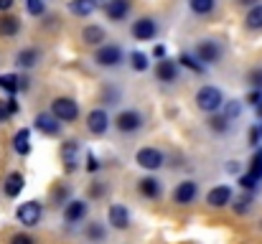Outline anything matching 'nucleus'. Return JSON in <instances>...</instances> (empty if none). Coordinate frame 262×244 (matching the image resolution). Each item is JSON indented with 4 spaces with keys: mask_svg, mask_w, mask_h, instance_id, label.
I'll use <instances>...</instances> for the list:
<instances>
[{
    "mask_svg": "<svg viewBox=\"0 0 262 244\" xmlns=\"http://www.w3.org/2000/svg\"><path fill=\"white\" fill-rule=\"evenodd\" d=\"M206 204L211 209H224L232 204V188L229 186H214L209 193H206Z\"/></svg>",
    "mask_w": 262,
    "mask_h": 244,
    "instance_id": "nucleus-15",
    "label": "nucleus"
},
{
    "mask_svg": "<svg viewBox=\"0 0 262 244\" xmlns=\"http://www.w3.org/2000/svg\"><path fill=\"white\" fill-rule=\"evenodd\" d=\"M138 191H140V196H145V198H158L163 188H161V181H158V178L145 175V178L138 181Z\"/></svg>",
    "mask_w": 262,
    "mask_h": 244,
    "instance_id": "nucleus-21",
    "label": "nucleus"
},
{
    "mask_svg": "<svg viewBox=\"0 0 262 244\" xmlns=\"http://www.w3.org/2000/svg\"><path fill=\"white\" fill-rule=\"evenodd\" d=\"M61 163H64V170L67 173H74L82 163V148L77 140H67L61 145Z\"/></svg>",
    "mask_w": 262,
    "mask_h": 244,
    "instance_id": "nucleus-8",
    "label": "nucleus"
},
{
    "mask_svg": "<svg viewBox=\"0 0 262 244\" xmlns=\"http://www.w3.org/2000/svg\"><path fill=\"white\" fill-rule=\"evenodd\" d=\"M143 125H145V117H143L138 109H122V112H117V117H115V127H117L122 135H133V132H138Z\"/></svg>",
    "mask_w": 262,
    "mask_h": 244,
    "instance_id": "nucleus-5",
    "label": "nucleus"
},
{
    "mask_svg": "<svg viewBox=\"0 0 262 244\" xmlns=\"http://www.w3.org/2000/svg\"><path fill=\"white\" fill-rule=\"evenodd\" d=\"M110 125H112V120H110L107 109H102V107L92 109L87 115V130L92 135H104V132L110 130Z\"/></svg>",
    "mask_w": 262,
    "mask_h": 244,
    "instance_id": "nucleus-10",
    "label": "nucleus"
},
{
    "mask_svg": "<svg viewBox=\"0 0 262 244\" xmlns=\"http://www.w3.org/2000/svg\"><path fill=\"white\" fill-rule=\"evenodd\" d=\"M82 41L87 46H102L107 41V31L102 26H97V23H89V26L82 28Z\"/></svg>",
    "mask_w": 262,
    "mask_h": 244,
    "instance_id": "nucleus-18",
    "label": "nucleus"
},
{
    "mask_svg": "<svg viewBox=\"0 0 262 244\" xmlns=\"http://www.w3.org/2000/svg\"><path fill=\"white\" fill-rule=\"evenodd\" d=\"M260 150H262V148H260Z\"/></svg>",
    "mask_w": 262,
    "mask_h": 244,
    "instance_id": "nucleus-51",
    "label": "nucleus"
},
{
    "mask_svg": "<svg viewBox=\"0 0 262 244\" xmlns=\"http://www.w3.org/2000/svg\"><path fill=\"white\" fill-rule=\"evenodd\" d=\"M51 115L59 120V122H77L79 117V104L72 99V97H56L51 102Z\"/></svg>",
    "mask_w": 262,
    "mask_h": 244,
    "instance_id": "nucleus-4",
    "label": "nucleus"
},
{
    "mask_svg": "<svg viewBox=\"0 0 262 244\" xmlns=\"http://www.w3.org/2000/svg\"><path fill=\"white\" fill-rule=\"evenodd\" d=\"M178 64H181V66H186V69H191L193 74H204V69H206V66H204V64L196 59V56H191V54H186V51L178 56Z\"/></svg>",
    "mask_w": 262,
    "mask_h": 244,
    "instance_id": "nucleus-28",
    "label": "nucleus"
},
{
    "mask_svg": "<svg viewBox=\"0 0 262 244\" xmlns=\"http://www.w3.org/2000/svg\"><path fill=\"white\" fill-rule=\"evenodd\" d=\"M245 26H247L250 31H262V3H257L255 8L247 10V15H245Z\"/></svg>",
    "mask_w": 262,
    "mask_h": 244,
    "instance_id": "nucleus-27",
    "label": "nucleus"
},
{
    "mask_svg": "<svg viewBox=\"0 0 262 244\" xmlns=\"http://www.w3.org/2000/svg\"><path fill=\"white\" fill-rule=\"evenodd\" d=\"M188 5L196 15H209L216 8V0H188Z\"/></svg>",
    "mask_w": 262,
    "mask_h": 244,
    "instance_id": "nucleus-32",
    "label": "nucleus"
},
{
    "mask_svg": "<svg viewBox=\"0 0 262 244\" xmlns=\"http://www.w3.org/2000/svg\"><path fill=\"white\" fill-rule=\"evenodd\" d=\"M222 54H224V49H222L219 41L204 38V41L196 43V54H193V56H196L204 66H211V64H219V61H222Z\"/></svg>",
    "mask_w": 262,
    "mask_h": 244,
    "instance_id": "nucleus-3",
    "label": "nucleus"
},
{
    "mask_svg": "<svg viewBox=\"0 0 262 244\" xmlns=\"http://www.w3.org/2000/svg\"><path fill=\"white\" fill-rule=\"evenodd\" d=\"M0 89L8 97H15L20 92V74H0Z\"/></svg>",
    "mask_w": 262,
    "mask_h": 244,
    "instance_id": "nucleus-24",
    "label": "nucleus"
},
{
    "mask_svg": "<svg viewBox=\"0 0 262 244\" xmlns=\"http://www.w3.org/2000/svg\"><path fill=\"white\" fill-rule=\"evenodd\" d=\"M239 5H250V8H255L257 5V0H237Z\"/></svg>",
    "mask_w": 262,
    "mask_h": 244,
    "instance_id": "nucleus-48",
    "label": "nucleus"
},
{
    "mask_svg": "<svg viewBox=\"0 0 262 244\" xmlns=\"http://www.w3.org/2000/svg\"><path fill=\"white\" fill-rule=\"evenodd\" d=\"M107 224H110L112 229H117V232L130 229V211H127L122 204H112V206L107 209Z\"/></svg>",
    "mask_w": 262,
    "mask_h": 244,
    "instance_id": "nucleus-12",
    "label": "nucleus"
},
{
    "mask_svg": "<svg viewBox=\"0 0 262 244\" xmlns=\"http://www.w3.org/2000/svg\"><path fill=\"white\" fill-rule=\"evenodd\" d=\"M247 173H252L257 181H262V150H257L255 156H252V161H250V170Z\"/></svg>",
    "mask_w": 262,
    "mask_h": 244,
    "instance_id": "nucleus-35",
    "label": "nucleus"
},
{
    "mask_svg": "<svg viewBox=\"0 0 262 244\" xmlns=\"http://www.w3.org/2000/svg\"><path fill=\"white\" fill-rule=\"evenodd\" d=\"M28 86H31V84H28V77H20V89H23V92H26V89H28Z\"/></svg>",
    "mask_w": 262,
    "mask_h": 244,
    "instance_id": "nucleus-49",
    "label": "nucleus"
},
{
    "mask_svg": "<svg viewBox=\"0 0 262 244\" xmlns=\"http://www.w3.org/2000/svg\"><path fill=\"white\" fill-rule=\"evenodd\" d=\"M130 8H133L130 0H107V3H104V15H107L112 23H122V20L130 15Z\"/></svg>",
    "mask_w": 262,
    "mask_h": 244,
    "instance_id": "nucleus-14",
    "label": "nucleus"
},
{
    "mask_svg": "<svg viewBox=\"0 0 262 244\" xmlns=\"http://www.w3.org/2000/svg\"><path fill=\"white\" fill-rule=\"evenodd\" d=\"M206 125H209V130H214V132H219V135L229 130V120H227L224 115H216V112H214V115H209Z\"/></svg>",
    "mask_w": 262,
    "mask_h": 244,
    "instance_id": "nucleus-29",
    "label": "nucleus"
},
{
    "mask_svg": "<svg viewBox=\"0 0 262 244\" xmlns=\"http://www.w3.org/2000/svg\"><path fill=\"white\" fill-rule=\"evenodd\" d=\"M87 211H89L87 201L74 198V201H69V204L64 206V221H69V224H79V221H84Z\"/></svg>",
    "mask_w": 262,
    "mask_h": 244,
    "instance_id": "nucleus-17",
    "label": "nucleus"
},
{
    "mask_svg": "<svg viewBox=\"0 0 262 244\" xmlns=\"http://www.w3.org/2000/svg\"><path fill=\"white\" fill-rule=\"evenodd\" d=\"M135 163H138L140 168H145V170H158V168H163L166 156H163L158 148H140V150L135 153Z\"/></svg>",
    "mask_w": 262,
    "mask_h": 244,
    "instance_id": "nucleus-7",
    "label": "nucleus"
},
{
    "mask_svg": "<svg viewBox=\"0 0 262 244\" xmlns=\"http://www.w3.org/2000/svg\"><path fill=\"white\" fill-rule=\"evenodd\" d=\"M38 61H41V51H38V49H33V46L20 49V51L15 54V64H18L20 69H33Z\"/></svg>",
    "mask_w": 262,
    "mask_h": 244,
    "instance_id": "nucleus-20",
    "label": "nucleus"
},
{
    "mask_svg": "<svg viewBox=\"0 0 262 244\" xmlns=\"http://www.w3.org/2000/svg\"><path fill=\"white\" fill-rule=\"evenodd\" d=\"M10 117H13V115H10V109H8V104H5V102L0 99V125H3V122H8Z\"/></svg>",
    "mask_w": 262,
    "mask_h": 244,
    "instance_id": "nucleus-42",
    "label": "nucleus"
},
{
    "mask_svg": "<svg viewBox=\"0 0 262 244\" xmlns=\"http://www.w3.org/2000/svg\"><path fill=\"white\" fill-rule=\"evenodd\" d=\"M94 61H97V66H102V69H117V66L125 61V54H122V49L115 46V43H102V46H97V51H94Z\"/></svg>",
    "mask_w": 262,
    "mask_h": 244,
    "instance_id": "nucleus-2",
    "label": "nucleus"
},
{
    "mask_svg": "<svg viewBox=\"0 0 262 244\" xmlns=\"http://www.w3.org/2000/svg\"><path fill=\"white\" fill-rule=\"evenodd\" d=\"M20 31V20L15 15H0V36H15Z\"/></svg>",
    "mask_w": 262,
    "mask_h": 244,
    "instance_id": "nucleus-26",
    "label": "nucleus"
},
{
    "mask_svg": "<svg viewBox=\"0 0 262 244\" xmlns=\"http://www.w3.org/2000/svg\"><path fill=\"white\" fill-rule=\"evenodd\" d=\"M227 170H229V173H239V163L229 161V163H227Z\"/></svg>",
    "mask_w": 262,
    "mask_h": 244,
    "instance_id": "nucleus-46",
    "label": "nucleus"
},
{
    "mask_svg": "<svg viewBox=\"0 0 262 244\" xmlns=\"http://www.w3.org/2000/svg\"><path fill=\"white\" fill-rule=\"evenodd\" d=\"M250 145H252V148L262 145V127L260 125H255V127L250 130Z\"/></svg>",
    "mask_w": 262,
    "mask_h": 244,
    "instance_id": "nucleus-38",
    "label": "nucleus"
},
{
    "mask_svg": "<svg viewBox=\"0 0 262 244\" xmlns=\"http://www.w3.org/2000/svg\"><path fill=\"white\" fill-rule=\"evenodd\" d=\"M247 81H250V86H255V89H262V66H255L250 74H247Z\"/></svg>",
    "mask_w": 262,
    "mask_h": 244,
    "instance_id": "nucleus-37",
    "label": "nucleus"
},
{
    "mask_svg": "<svg viewBox=\"0 0 262 244\" xmlns=\"http://www.w3.org/2000/svg\"><path fill=\"white\" fill-rule=\"evenodd\" d=\"M10 244H36L33 242V237H28V234H15V237H10Z\"/></svg>",
    "mask_w": 262,
    "mask_h": 244,
    "instance_id": "nucleus-40",
    "label": "nucleus"
},
{
    "mask_svg": "<svg viewBox=\"0 0 262 244\" xmlns=\"http://www.w3.org/2000/svg\"><path fill=\"white\" fill-rule=\"evenodd\" d=\"M87 170L89 173H97V170H99V161H97L92 153H87Z\"/></svg>",
    "mask_w": 262,
    "mask_h": 244,
    "instance_id": "nucleus-43",
    "label": "nucleus"
},
{
    "mask_svg": "<svg viewBox=\"0 0 262 244\" xmlns=\"http://www.w3.org/2000/svg\"><path fill=\"white\" fill-rule=\"evenodd\" d=\"M13 3H15V0H0V13H3V10H10Z\"/></svg>",
    "mask_w": 262,
    "mask_h": 244,
    "instance_id": "nucleus-47",
    "label": "nucleus"
},
{
    "mask_svg": "<svg viewBox=\"0 0 262 244\" xmlns=\"http://www.w3.org/2000/svg\"><path fill=\"white\" fill-rule=\"evenodd\" d=\"M13 150H15L18 156H28V153H31V130H28V127H23V130L15 132V138H13Z\"/></svg>",
    "mask_w": 262,
    "mask_h": 244,
    "instance_id": "nucleus-23",
    "label": "nucleus"
},
{
    "mask_svg": "<svg viewBox=\"0 0 262 244\" xmlns=\"http://www.w3.org/2000/svg\"><path fill=\"white\" fill-rule=\"evenodd\" d=\"M196 196H199V186H196V181H181V183L176 186V191H173V201L178 204V206H188V204H193Z\"/></svg>",
    "mask_w": 262,
    "mask_h": 244,
    "instance_id": "nucleus-13",
    "label": "nucleus"
},
{
    "mask_svg": "<svg viewBox=\"0 0 262 244\" xmlns=\"http://www.w3.org/2000/svg\"><path fill=\"white\" fill-rule=\"evenodd\" d=\"M237 183H239L245 191H250V193H252V191L257 188V183H260V181H257L252 173H245V175H239V181H237Z\"/></svg>",
    "mask_w": 262,
    "mask_h": 244,
    "instance_id": "nucleus-36",
    "label": "nucleus"
},
{
    "mask_svg": "<svg viewBox=\"0 0 262 244\" xmlns=\"http://www.w3.org/2000/svg\"><path fill=\"white\" fill-rule=\"evenodd\" d=\"M127 59H130L133 72H148V66H150V61H148V56H145L143 51H133Z\"/></svg>",
    "mask_w": 262,
    "mask_h": 244,
    "instance_id": "nucleus-31",
    "label": "nucleus"
},
{
    "mask_svg": "<svg viewBox=\"0 0 262 244\" xmlns=\"http://www.w3.org/2000/svg\"><path fill=\"white\" fill-rule=\"evenodd\" d=\"M33 127H36L41 135H46V138H56L59 130H61V122H59L51 112H38L36 120H33Z\"/></svg>",
    "mask_w": 262,
    "mask_h": 244,
    "instance_id": "nucleus-11",
    "label": "nucleus"
},
{
    "mask_svg": "<svg viewBox=\"0 0 262 244\" xmlns=\"http://www.w3.org/2000/svg\"><path fill=\"white\" fill-rule=\"evenodd\" d=\"M222 109H224L222 115H224V117L232 122V120H237V117H239V112H242V104H239L237 99H229V102H224V107H222Z\"/></svg>",
    "mask_w": 262,
    "mask_h": 244,
    "instance_id": "nucleus-33",
    "label": "nucleus"
},
{
    "mask_svg": "<svg viewBox=\"0 0 262 244\" xmlns=\"http://www.w3.org/2000/svg\"><path fill=\"white\" fill-rule=\"evenodd\" d=\"M26 10L38 18V15L46 13V0H26Z\"/></svg>",
    "mask_w": 262,
    "mask_h": 244,
    "instance_id": "nucleus-34",
    "label": "nucleus"
},
{
    "mask_svg": "<svg viewBox=\"0 0 262 244\" xmlns=\"http://www.w3.org/2000/svg\"><path fill=\"white\" fill-rule=\"evenodd\" d=\"M117 99H120V92H115V89H104V104H117Z\"/></svg>",
    "mask_w": 262,
    "mask_h": 244,
    "instance_id": "nucleus-39",
    "label": "nucleus"
},
{
    "mask_svg": "<svg viewBox=\"0 0 262 244\" xmlns=\"http://www.w3.org/2000/svg\"><path fill=\"white\" fill-rule=\"evenodd\" d=\"M23 186H26L23 173H8L5 181H3V191H5V196H10V198H18L20 191H23Z\"/></svg>",
    "mask_w": 262,
    "mask_h": 244,
    "instance_id": "nucleus-19",
    "label": "nucleus"
},
{
    "mask_svg": "<svg viewBox=\"0 0 262 244\" xmlns=\"http://www.w3.org/2000/svg\"><path fill=\"white\" fill-rule=\"evenodd\" d=\"M5 104H8L10 115H15V112H18V102H15V97H8V99H5Z\"/></svg>",
    "mask_w": 262,
    "mask_h": 244,
    "instance_id": "nucleus-45",
    "label": "nucleus"
},
{
    "mask_svg": "<svg viewBox=\"0 0 262 244\" xmlns=\"http://www.w3.org/2000/svg\"><path fill=\"white\" fill-rule=\"evenodd\" d=\"M99 8V0H69V10L79 18H87Z\"/></svg>",
    "mask_w": 262,
    "mask_h": 244,
    "instance_id": "nucleus-22",
    "label": "nucleus"
},
{
    "mask_svg": "<svg viewBox=\"0 0 262 244\" xmlns=\"http://www.w3.org/2000/svg\"><path fill=\"white\" fill-rule=\"evenodd\" d=\"M84 237H87L92 244H99L107 239V229H104V224L92 221V224H87V229H84Z\"/></svg>",
    "mask_w": 262,
    "mask_h": 244,
    "instance_id": "nucleus-25",
    "label": "nucleus"
},
{
    "mask_svg": "<svg viewBox=\"0 0 262 244\" xmlns=\"http://www.w3.org/2000/svg\"><path fill=\"white\" fill-rule=\"evenodd\" d=\"M252 204H255V201H252V193H250V191H245V193H242V196H239V198L232 204V209H234V214L245 216V214L252 209Z\"/></svg>",
    "mask_w": 262,
    "mask_h": 244,
    "instance_id": "nucleus-30",
    "label": "nucleus"
},
{
    "mask_svg": "<svg viewBox=\"0 0 262 244\" xmlns=\"http://www.w3.org/2000/svg\"><path fill=\"white\" fill-rule=\"evenodd\" d=\"M130 33H133V38L135 41H153L156 36H158V23L153 20V18H138L135 23H133V28H130Z\"/></svg>",
    "mask_w": 262,
    "mask_h": 244,
    "instance_id": "nucleus-9",
    "label": "nucleus"
},
{
    "mask_svg": "<svg viewBox=\"0 0 262 244\" xmlns=\"http://www.w3.org/2000/svg\"><path fill=\"white\" fill-rule=\"evenodd\" d=\"M153 56H156L158 61H161V59H166V46H163V43H158V46L153 49Z\"/></svg>",
    "mask_w": 262,
    "mask_h": 244,
    "instance_id": "nucleus-44",
    "label": "nucleus"
},
{
    "mask_svg": "<svg viewBox=\"0 0 262 244\" xmlns=\"http://www.w3.org/2000/svg\"><path fill=\"white\" fill-rule=\"evenodd\" d=\"M15 216H18V221L23 227H38V221L43 216V206L38 201H26V204H20L15 209Z\"/></svg>",
    "mask_w": 262,
    "mask_h": 244,
    "instance_id": "nucleus-6",
    "label": "nucleus"
},
{
    "mask_svg": "<svg viewBox=\"0 0 262 244\" xmlns=\"http://www.w3.org/2000/svg\"><path fill=\"white\" fill-rule=\"evenodd\" d=\"M255 112H257V117L262 120V104H257V107H255Z\"/></svg>",
    "mask_w": 262,
    "mask_h": 244,
    "instance_id": "nucleus-50",
    "label": "nucleus"
},
{
    "mask_svg": "<svg viewBox=\"0 0 262 244\" xmlns=\"http://www.w3.org/2000/svg\"><path fill=\"white\" fill-rule=\"evenodd\" d=\"M196 107L206 115H214L224 107V94L219 86H211V84H204L199 92H196Z\"/></svg>",
    "mask_w": 262,
    "mask_h": 244,
    "instance_id": "nucleus-1",
    "label": "nucleus"
},
{
    "mask_svg": "<svg viewBox=\"0 0 262 244\" xmlns=\"http://www.w3.org/2000/svg\"><path fill=\"white\" fill-rule=\"evenodd\" d=\"M247 104H252V107H257V104H262V89H255L250 97H247Z\"/></svg>",
    "mask_w": 262,
    "mask_h": 244,
    "instance_id": "nucleus-41",
    "label": "nucleus"
},
{
    "mask_svg": "<svg viewBox=\"0 0 262 244\" xmlns=\"http://www.w3.org/2000/svg\"><path fill=\"white\" fill-rule=\"evenodd\" d=\"M156 77H158V81H163V84L178 81V61H171L168 56L161 59V61L156 64Z\"/></svg>",
    "mask_w": 262,
    "mask_h": 244,
    "instance_id": "nucleus-16",
    "label": "nucleus"
}]
</instances>
